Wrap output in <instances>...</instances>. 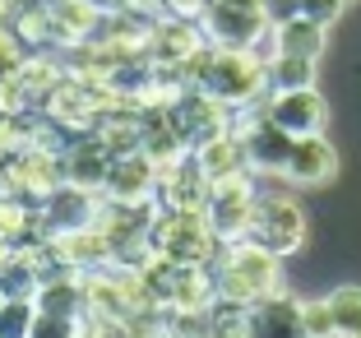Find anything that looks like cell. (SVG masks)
<instances>
[{
    "instance_id": "cell-1",
    "label": "cell",
    "mask_w": 361,
    "mask_h": 338,
    "mask_svg": "<svg viewBox=\"0 0 361 338\" xmlns=\"http://www.w3.org/2000/svg\"><path fill=\"white\" fill-rule=\"evenodd\" d=\"M209 269H213L218 301L255 306L264 296L283 292V260L269 255L264 246H255V241H223Z\"/></svg>"
},
{
    "instance_id": "cell-2",
    "label": "cell",
    "mask_w": 361,
    "mask_h": 338,
    "mask_svg": "<svg viewBox=\"0 0 361 338\" xmlns=\"http://www.w3.org/2000/svg\"><path fill=\"white\" fill-rule=\"evenodd\" d=\"M149 246L153 255L171 260V265H213L218 255V236H213L204 213H176V209H158L149 227Z\"/></svg>"
},
{
    "instance_id": "cell-3",
    "label": "cell",
    "mask_w": 361,
    "mask_h": 338,
    "mask_svg": "<svg viewBox=\"0 0 361 338\" xmlns=\"http://www.w3.org/2000/svg\"><path fill=\"white\" fill-rule=\"evenodd\" d=\"M241 241L264 246L269 255H297L306 246V213L292 195H255V213H250V227H245Z\"/></svg>"
},
{
    "instance_id": "cell-4",
    "label": "cell",
    "mask_w": 361,
    "mask_h": 338,
    "mask_svg": "<svg viewBox=\"0 0 361 338\" xmlns=\"http://www.w3.org/2000/svg\"><path fill=\"white\" fill-rule=\"evenodd\" d=\"M250 213H255V186H250V171L227 176V181H213V186H209L204 218H209V227H213L218 241H241L245 227H250Z\"/></svg>"
},
{
    "instance_id": "cell-5",
    "label": "cell",
    "mask_w": 361,
    "mask_h": 338,
    "mask_svg": "<svg viewBox=\"0 0 361 338\" xmlns=\"http://www.w3.org/2000/svg\"><path fill=\"white\" fill-rule=\"evenodd\" d=\"M264 116L274 121L278 130H287L292 139L319 135L324 121H329V102L315 93V88H274L264 97Z\"/></svg>"
},
{
    "instance_id": "cell-6",
    "label": "cell",
    "mask_w": 361,
    "mask_h": 338,
    "mask_svg": "<svg viewBox=\"0 0 361 338\" xmlns=\"http://www.w3.org/2000/svg\"><path fill=\"white\" fill-rule=\"evenodd\" d=\"M204 47H209V37H204L200 19L162 14V19H153V28H149V61L162 65V70H176V65H185L195 52H204Z\"/></svg>"
},
{
    "instance_id": "cell-7",
    "label": "cell",
    "mask_w": 361,
    "mask_h": 338,
    "mask_svg": "<svg viewBox=\"0 0 361 338\" xmlns=\"http://www.w3.org/2000/svg\"><path fill=\"white\" fill-rule=\"evenodd\" d=\"M97 200H102V195L79 191V186L61 181L51 195H42V200H37L47 236H65V232H79V227H93V218H97Z\"/></svg>"
},
{
    "instance_id": "cell-8",
    "label": "cell",
    "mask_w": 361,
    "mask_h": 338,
    "mask_svg": "<svg viewBox=\"0 0 361 338\" xmlns=\"http://www.w3.org/2000/svg\"><path fill=\"white\" fill-rule=\"evenodd\" d=\"M153 195H158V209L204 213V204H209V176H204V167L195 162V153H185L176 167L158 171V191Z\"/></svg>"
},
{
    "instance_id": "cell-9",
    "label": "cell",
    "mask_w": 361,
    "mask_h": 338,
    "mask_svg": "<svg viewBox=\"0 0 361 338\" xmlns=\"http://www.w3.org/2000/svg\"><path fill=\"white\" fill-rule=\"evenodd\" d=\"M61 162H65V181H70V186L102 195L106 171H111V148H106L97 135L70 139V144H65V153H61Z\"/></svg>"
},
{
    "instance_id": "cell-10",
    "label": "cell",
    "mask_w": 361,
    "mask_h": 338,
    "mask_svg": "<svg viewBox=\"0 0 361 338\" xmlns=\"http://www.w3.org/2000/svg\"><path fill=\"white\" fill-rule=\"evenodd\" d=\"M158 191V167H153L144 153H116L111 158V171H106V186L102 195L106 200H121V204H139V200H153Z\"/></svg>"
},
{
    "instance_id": "cell-11",
    "label": "cell",
    "mask_w": 361,
    "mask_h": 338,
    "mask_svg": "<svg viewBox=\"0 0 361 338\" xmlns=\"http://www.w3.org/2000/svg\"><path fill=\"white\" fill-rule=\"evenodd\" d=\"M334 171H338L334 144L324 135H306V139L292 144V158H287V167H283V181H292V186H324V181H334Z\"/></svg>"
},
{
    "instance_id": "cell-12",
    "label": "cell",
    "mask_w": 361,
    "mask_h": 338,
    "mask_svg": "<svg viewBox=\"0 0 361 338\" xmlns=\"http://www.w3.org/2000/svg\"><path fill=\"white\" fill-rule=\"evenodd\" d=\"M250 325H255V338H306L301 334V301L287 292L255 301L250 306Z\"/></svg>"
},
{
    "instance_id": "cell-13",
    "label": "cell",
    "mask_w": 361,
    "mask_h": 338,
    "mask_svg": "<svg viewBox=\"0 0 361 338\" xmlns=\"http://www.w3.org/2000/svg\"><path fill=\"white\" fill-rule=\"evenodd\" d=\"M324 37H329V28L301 19V14L287 19V23H278V28H269L274 56H306V61H319V56H324Z\"/></svg>"
},
{
    "instance_id": "cell-14",
    "label": "cell",
    "mask_w": 361,
    "mask_h": 338,
    "mask_svg": "<svg viewBox=\"0 0 361 338\" xmlns=\"http://www.w3.org/2000/svg\"><path fill=\"white\" fill-rule=\"evenodd\" d=\"M195 162L204 167L209 186H213V181H227V176H241V171H250V158H245V144H241V135H232V130L195 148Z\"/></svg>"
},
{
    "instance_id": "cell-15",
    "label": "cell",
    "mask_w": 361,
    "mask_h": 338,
    "mask_svg": "<svg viewBox=\"0 0 361 338\" xmlns=\"http://www.w3.org/2000/svg\"><path fill=\"white\" fill-rule=\"evenodd\" d=\"M329 310H334V334L338 338H361V287H334L329 292Z\"/></svg>"
},
{
    "instance_id": "cell-16",
    "label": "cell",
    "mask_w": 361,
    "mask_h": 338,
    "mask_svg": "<svg viewBox=\"0 0 361 338\" xmlns=\"http://www.w3.org/2000/svg\"><path fill=\"white\" fill-rule=\"evenodd\" d=\"M274 88H315V61H306V56H269V93Z\"/></svg>"
},
{
    "instance_id": "cell-17",
    "label": "cell",
    "mask_w": 361,
    "mask_h": 338,
    "mask_svg": "<svg viewBox=\"0 0 361 338\" xmlns=\"http://www.w3.org/2000/svg\"><path fill=\"white\" fill-rule=\"evenodd\" d=\"M32 325H37L32 296H5V306H0V334L5 338H32Z\"/></svg>"
},
{
    "instance_id": "cell-18",
    "label": "cell",
    "mask_w": 361,
    "mask_h": 338,
    "mask_svg": "<svg viewBox=\"0 0 361 338\" xmlns=\"http://www.w3.org/2000/svg\"><path fill=\"white\" fill-rule=\"evenodd\" d=\"M301 334L306 338H334V310L324 301H301Z\"/></svg>"
},
{
    "instance_id": "cell-19",
    "label": "cell",
    "mask_w": 361,
    "mask_h": 338,
    "mask_svg": "<svg viewBox=\"0 0 361 338\" xmlns=\"http://www.w3.org/2000/svg\"><path fill=\"white\" fill-rule=\"evenodd\" d=\"M23 61H28L23 37L14 28H0V79H14V74L23 70Z\"/></svg>"
},
{
    "instance_id": "cell-20",
    "label": "cell",
    "mask_w": 361,
    "mask_h": 338,
    "mask_svg": "<svg viewBox=\"0 0 361 338\" xmlns=\"http://www.w3.org/2000/svg\"><path fill=\"white\" fill-rule=\"evenodd\" d=\"M84 329V320H61V315H37L32 338H75Z\"/></svg>"
},
{
    "instance_id": "cell-21",
    "label": "cell",
    "mask_w": 361,
    "mask_h": 338,
    "mask_svg": "<svg viewBox=\"0 0 361 338\" xmlns=\"http://www.w3.org/2000/svg\"><path fill=\"white\" fill-rule=\"evenodd\" d=\"M297 14H301V19H310V23H324V28H329V23L343 14V0H297Z\"/></svg>"
},
{
    "instance_id": "cell-22",
    "label": "cell",
    "mask_w": 361,
    "mask_h": 338,
    "mask_svg": "<svg viewBox=\"0 0 361 338\" xmlns=\"http://www.w3.org/2000/svg\"><path fill=\"white\" fill-rule=\"evenodd\" d=\"M75 338H93V334H88V329H79V334H75Z\"/></svg>"
},
{
    "instance_id": "cell-23",
    "label": "cell",
    "mask_w": 361,
    "mask_h": 338,
    "mask_svg": "<svg viewBox=\"0 0 361 338\" xmlns=\"http://www.w3.org/2000/svg\"><path fill=\"white\" fill-rule=\"evenodd\" d=\"M0 306H5V292H0Z\"/></svg>"
},
{
    "instance_id": "cell-24",
    "label": "cell",
    "mask_w": 361,
    "mask_h": 338,
    "mask_svg": "<svg viewBox=\"0 0 361 338\" xmlns=\"http://www.w3.org/2000/svg\"><path fill=\"white\" fill-rule=\"evenodd\" d=\"M343 5H352V0H343Z\"/></svg>"
},
{
    "instance_id": "cell-25",
    "label": "cell",
    "mask_w": 361,
    "mask_h": 338,
    "mask_svg": "<svg viewBox=\"0 0 361 338\" xmlns=\"http://www.w3.org/2000/svg\"><path fill=\"white\" fill-rule=\"evenodd\" d=\"M0 338H5V334H0Z\"/></svg>"
}]
</instances>
